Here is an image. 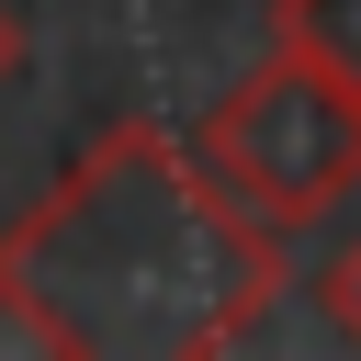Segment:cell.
<instances>
[{
    "label": "cell",
    "mask_w": 361,
    "mask_h": 361,
    "mask_svg": "<svg viewBox=\"0 0 361 361\" xmlns=\"http://www.w3.org/2000/svg\"><path fill=\"white\" fill-rule=\"evenodd\" d=\"M293 282V237L237 214L192 135L124 113L90 158L0 226V316L56 361H214Z\"/></svg>",
    "instance_id": "1"
},
{
    "label": "cell",
    "mask_w": 361,
    "mask_h": 361,
    "mask_svg": "<svg viewBox=\"0 0 361 361\" xmlns=\"http://www.w3.org/2000/svg\"><path fill=\"white\" fill-rule=\"evenodd\" d=\"M316 293H327V327H338V338L361 350V237H350V248H338V259L316 271Z\"/></svg>",
    "instance_id": "4"
},
{
    "label": "cell",
    "mask_w": 361,
    "mask_h": 361,
    "mask_svg": "<svg viewBox=\"0 0 361 361\" xmlns=\"http://www.w3.org/2000/svg\"><path fill=\"white\" fill-rule=\"evenodd\" d=\"M192 158L237 192V214H259L271 237L327 226L361 192V90L293 45H271L192 135Z\"/></svg>",
    "instance_id": "2"
},
{
    "label": "cell",
    "mask_w": 361,
    "mask_h": 361,
    "mask_svg": "<svg viewBox=\"0 0 361 361\" xmlns=\"http://www.w3.org/2000/svg\"><path fill=\"white\" fill-rule=\"evenodd\" d=\"M23 68V23H11V0H0V79Z\"/></svg>",
    "instance_id": "5"
},
{
    "label": "cell",
    "mask_w": 361,
    "mask_h": 361,
    "mask_svg": "<svg viewBox=\"0 0 361 361\" xmlns=\"http://www.w3.org/2000/svg\"><path fill=\"white\" fill-rule=\"evenodd\" d=\"M282 45L361 90V0H282Z\"/></svg>",
    "instance_id": "3"
}]
</instances>
